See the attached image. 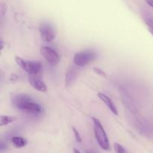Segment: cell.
Returning <instances> with one entry per match:
<instances>
[{
  "label": "cell",
  "instance_id": "obj_10",
  "mask_svg": "<svg viewBox=\"0 0 153 153\" xmlns=\"http://www.w3.org/2000/svg\"><path fill=\"white\" fill-rule=\"evenodd\" d=\"M78 76V71L77 69L75 68L71 67L67 71L65 76V84L67 86H70L73 82L76 80Z\"/></svg>",
  "mask_w": 153,
  "mask_h": 153
},
{
  "label": "cell",
  "instance_id": "obj_13",
  "mask_svg": "<svg viewBox=\"0 0 153 153\" xmlns=\"http://www.w3.org/2000/svg\"><path fill=\"white\" fill-rule=\"evenodd\" d=\"M114 149L115 153H127L124 147L117 142H115L114 144Z\"/></svg>",
  "mask_w": 153,
  "mask_h": 153
},
{
  "label": "cell",
  "instance_id": "obj_15",
  "mask_svg": "<svg viewBox=\"0 0 153 153\" xmlns=\"http://www.w3.org/2000/svg\"><path fill=\"white\" fill-rule=\"evenodd\" d=\"M93 70H94L97 74H98L99 76H103V77H106V76H107V74H106L104 70H102L101 68H93Z\"/></svg>",
  "mask_w": 153,
  "mask_h": 153
},
{
  "label": "cell",
  "instance_id": "obj_5",
  "mask_svg": "<svg viewBox=\"0 0 153 153\" xmlns=\"http://www.w3.org/2000/svg\"><path fill=\"white\" fill-rule=\"evenodd\" d=\"M40 52L45 60L52 65H56L60 62V56L58 53L50 46H41Z\"/></svg>",
  "mask_w": 153,
  "mask_h": 153
},
{
  "label": "cell",
  "instance_id": "obj_7",
  "mask_svg": "<svg viewBox=\"0 0 153 153\" xmlns=\"http://www.w3.org/2000/svg\"><path fill=\"white\" fill-rule=\"evenodd\" d=\"M28 82L34 89L38 92H44L47 90V86L45 84V82L34 75H30L28 76Z\"/></svg>",
  "mask_w": 153,
  "mask_h": 153
},
{
  "label": "cell",
  "instance_id": "obj_16",
  "mask_svg": "<svg viewBox=\"0 0 153 153\" xmlns=\"http://www.w3.org/2000/svg\"><path fill=\"white\" fill-rule=\"evenodd\" d=\"M146 2L149 6H151V7L153 8V0H146Z\"/></svg>",
  "mask_w": 153,
  "mask_h": 153
},
{
  "label": "cell",
  "instance_id": "obj_3",
  "mask_svg": "<svg viewBox=\"0 0 153 153\" xmlns=\"http://www.w3.org/2000/svg\"><path fill=\"white\" fill-rule=\"evenodd\" d=\"M15 62L18 66L30 75H36L42 68L41 63L38 61H28L19 56H15Z\"/></svg>",
  "mask_w": 153,
  "mask_h": 153
},
{
  "label": "cell",
  "instance_id": "obj_11",
  "mask_svg": "<svg viewBox=\"0 0 153 153\" xmlns=\"http://www.w3.org/2000/svg\"><path fill=\"white\" fill-rule=\"evenodd\" d=\"M11 142L13 146L18 148L25 146L28 143L27 140L22 136H13L11 139Z\"/></svg>",
  "mask_w": 153,
  "mask_h": 153
},
{
  "label": "cell",
  "instance_id": "obj_12",
  "mask_svg": "<svg viewBox=\"0 0 153 153\" xmlns=\"http://www.w3.org/2000/svg\"><path fill=\"white\" fill-rule=\"evenodd\" d=\"M17 120V117L13 116L8 115H1L0 116V125L6 126L8 125L10 123H13Z\"/></svg>",
  "mask_w": 153,
  "mask_h": 153
},
{
  "label": "cell",
  "instance_id": "obj_6",
  "mask_svg": "<svg viewBox=\"0 0 153 153\" xmlns=\"http://www.w3.org/2000/svg\"><path fill=\"white\" fill-rule=\"evenodd\" d=\"M40 38L45 42H51L55 38V32L53 27L48 23L40 24L39 27Z\"/></svg>",
  "mask_w": 153,
  "mask_h": 153
},
{
  "label": "cell",
  "instance_id": "obj_17",
  "mask_svg": "<svg viewBox=\"0 0 153 153\" xmlns=\"http://www.w3.org/2000/svg\"><path fill=\"white\" fill-rule=\"evenodd\" d=\"M73 153H81L80 152H79V150H78L77 148H73Z\"/></svg>",
  "mask_w": 153,
  "mask_h": 153
},
{
  "label": "cell",
  "instance_id": "obj_2",
  "mask_svg": "<svg viewBox=\"0 0 153 153\" xmlns=\"http://www.w3.org/2000/svg\"><path fill=\"white\" fill-rule=\"evenodd\" d=\"M94 123V131L97 142L102 149L108 151L110 149V142L105 130L100 120L97 118H92Z\"/></svg>",
  "mask_w": 153,
  "mask_h": 153
},
{
  "label": "cell",
  "instance_id": "obj_4",
  "mask_svg": "<svg viewBox=\"0 0 153 153\" xmlns=\"http://www.w3.org/2000/svg\"><path fill=\"white\" fill-rule=\"evenodd\" d=\"M96 58H97V54L94 51H82V52H77L74 56L73 62L78 67H85L89 63L94 61Z\"/></svg>",
  "mask_w": 153,
  "mask_h": 153
},
{
  "label": "cell",
  "instance_id": "obj_1",
  "mask_svg": "<svg viewBox=\"0 0 153 153\" xmlns=\"http://www.w3.org/2000/svg\"><path fill=\"white\" fill-rule=\"evenodd\" d=\"M13 105L18 109L25 112L34 114L41 113L43 109L37 102L34 101L31 98L25 94H19L16 96L13 100Z\"/></svg>",
  "mask_w": 153,
  "mask_h": 153
},
{
  "label": "cell",
  "instance_id": "obj_9",
  "mask_svg": "<svg viewBox=\"0 0 153 153\" xmlns=\"http://www.w3.org/2000/svg\"><path fill=\"white\" fill-rule=\"evenodd\" d=\"M141 15L145 24L147 26L148 30L153 36V15L146 9H142Z\"/></svg>",
  "mask_w": 153,
  "mask_h": 153
},
{
  "label": "cell",
  "instance_id": "obj_8",
  "mask_svg": "<svg viewBox=\"0 0 153 153\" xmlns=\"http://www.w3.org/2000/svg\"><path fill=\"white\" fill-rule=\"evenodd\" d=\"M97 96H98L99 98H100V100H101L106 105V106L110 110L111 112L112 113H114V115H117L118 114L117 110L115 105L114 104L112 100L108 97V96L106 95V94H104V93H101V92L98 93Z\"/></svg>",
  "mask_w": 153,
  "mask_h": 153
},
{
  "label": "cell",
  "instance_id": "obj_14",
  "mask_svg": "<svg viewBox=\"0 0 153 153\" xmlns=\"http://www.w3.org/2000/svg\"><path fill=\"white\" fill-rule=\"evenodd\" d=\"M72 130H73V134H74L75 138H76V140L78 142H82V136H81L80 133L78 131L77 129H76L75 127H72Z\"/></svg>",
  "mask_w": 153,
  "mask_h": 153
}]
</instances>
